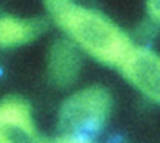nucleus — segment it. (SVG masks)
<instances>
[{
    "label": "nucleus",
    "mask_w": 160,
    "mask_h": 143,
    "mask_svg": "<svg viewBox=\"0 0 160 143\" xmlns=\"http://www.w3.org/2000/svg\"><path fill=\"white\" fill-rule=\"evenodd\" d=\"M52 19L69 36V41L104 64L119 68L135 47L127 33L108 18L74 2H69Z\"/></svg>",
    "instance_id": "obj_1"
},
{
    "label": "nucleus",
    "mask_w": 160,
    "mask_h": 143,
    "mask_svg": "<svg viewBox=\"0 0 160 143\" xmlns=\"http://www.w3.org/2000/svg\"><path fill=\"white\" fill-rule=\"evenodd\" d=\"M112 109L110 93L91 85L64 99L58 112V129L63 135L91 138L105 126Z\"/></svg>",
    "instance_id": "obj_2"
},
{
    "label": "nucleus",
    "mask_w": 160,
    "mask_h": 143,
    "mask_svg": "<svg viewBox=\"0 0 160 143\" xmlns=\"http://www.w3.org/2000/svg\"><path fill=\"white\" fill-rule=\"evenodd\" d=\"M35 124L32 107L21 98L0 101V143H49Z\"/></svg>",
    "instance_id": "obj_3"
},
{
    "label": "nucleus",
    "mask_w": 160,
    "mask_h": 143,
    "mask_svg": "<svg viewBox=\"0 0 160 143\" xmlns=\"http://www.w3.org/2000/svg\"><path fill=\"white\" fill-rule=\"evenodd\" d=\"M126 80L148 99L160 104V55L135 46L119 64Z\"/></svg>",
    "instance_id": "obj_4"
},
{
    "label": "nucleus",
    "mask_w": 160,
    "mask_h": 143,
    "mask_svg": "<svg viewBox=\"0 0 160 143\" xmlns=\"http://www.w3.org/2000/svg\"><path fill=\"white\" fill-rule=\"evenodd\" d=\"M82 68V55L80 49L69 39L55 41L47 55V74L57 87H71Z\"/></svg>",
    "instance_id": "obj_5"
},
{
    "label": "nucleus",
    "mask_w": 160,
    "mask_h": 143,
    "mask_svg": "<svg viewBox=\"0 0 160 143\" xmlns=\"http://www.w3.org/2000/svg\"><path fill=\"white\" fill-rule=\"evenodd\" d=\"M46 30V21L41 18L0 16V47L10 49L32 43Z\"/></svg>",
    "instance_id": "obj_6"
},
{
    "label": "nucleus",
    "mask_w": 160,
    "mask_h": 143,
    "mask_svg": "<svg viewBox=\"0 0 160 143\" xmlns=\"http://www.w3.org/2000/svg\"><path fill=\"white\" fill-rule=\"evenodd\" d=\"M146 11L151 21L160 25V0H146Z\"/></svg>",
    "instance_id": "obj_7"
},
{
    "label": "nucleus",
    "mask_w": 160,
    "mask_h": 143,
    "mask_svg": "<svg viewBox=\"0 0 160 143\" xmlns=\"http://www.w3.org/2000/svg\"><path fill=\"white\" fill-rule=\"evenodd\" d=\"M49 143H94L91 138L85 137H74V135H60L57 138H50Z\"/></svg>",
    "instance_id": "obj_8"
}]
</instances>
